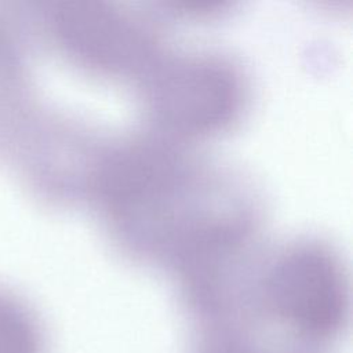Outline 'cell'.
Here are the masks:
<instances>
[{
	"label": "cell",
	"mask_w": 353,
	"mask_h": 353,
	"mask_svg": "<svg viewBox=\"0 0 353 353\" xmlns=\"http://www.w3.org/2000/svg\"><path fill=\"white\" fill-rule=\"evenodd\" d=\"M273 307L305 332L324 335L335 330L345 310V284L336 258L317 244L285 251L268 277Z\"/></svg>",
	"instance_id": "cell-1"
},
{
	"label": "cell",
	"mask_w": 353,
	"mask_h": 353,
	"mask_svg": "<svg viewBox=\"0 0 353 353\" xmlns=\"http://www.w3.org/2000/svg\"><path fill=\"white\" fill-rule=\"evenodd\" d=\"M157 112L183 130H207L229 119L237 103V84L230 72L205 59L170 65L153 87Z\"/></svg>",
	"instance_id": "cell-2"
},
{
	"label": "cell",
	"mask_w": 353,
	"mask_h": 353,
	"mask_svg": "<svg viewBox=\"0 0 353 353\" xmlns=\"http://www.w3.org/2000/svg\"><path fill=\"white\" fill-rule=\"evenodd\" d=\"M57 26L76 52L103 65H123L139 51L141 41L130 22L99 3H65L57 12Z\"/></svg>",
	"instance_id": "cell-3"
},
{
	"label": "cell",
	"mask_w": 353,
	"mask_h": 353,
	"mask_svg": "<svg viewBox=\"0 0 353 353\" xmlns=\"http://www.w3.org/2000/svg\"><path fill=\"white\" fill-rule=\"evenodd\" d=\"M0 353H43L39 323L26 303L0 288Z\"/></svg>",
	"instance_id": "cell-4"
}]
</instances>
